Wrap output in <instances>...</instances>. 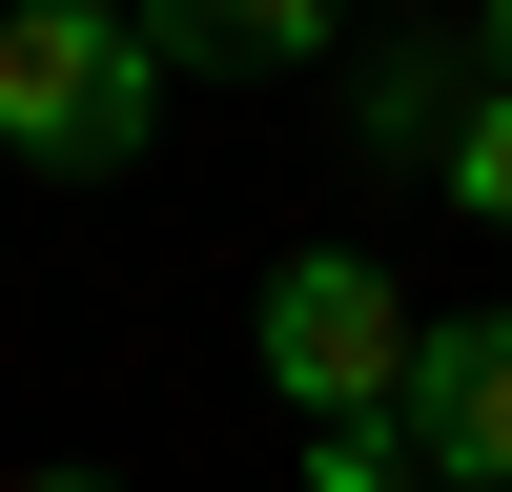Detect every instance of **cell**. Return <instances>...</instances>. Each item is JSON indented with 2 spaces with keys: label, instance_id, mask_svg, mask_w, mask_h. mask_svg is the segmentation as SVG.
<instances>
[{
  "label": "cell",
  "instance_id": "8992f818",
  "mask_svg": "<svg viewBox=\"0 0 512 492\" xmlns=\"http://www.w3.org/2000/svg\"><path fill=\"white\" fill-rule=\"evenodd\" d=\"M308 492H451L410 431H308Z\"/></svg>",
  "mask_w": 512,
  "mask_h": 492
},
{
  "label": "cell",
  "instance_id": "5b68a950",
  "mask_svg": "<svg viewBox=\"0 0 512 492\" xmlns=\"http://www.w3.org/2000/svg\"><path fill=\"white\" fill-rule=\"evenodd\" d=\"M144 41L164 62H349V0H144Z\"/></svg>",
  "mask_w": 512,
  "mask_h": 492
},
{
  "label": "cell",
  "instance_id": "6da1fadb",
  "mask_svg": "<svg viewBox=\"0 0 512 492\" xmlns=\"http://www.w3.org/2000/svg\"><path fill=\"white\" fill-rule=\"evenodd\" d=\"M144 144H164V41H144V0H21V21H0V164L123 185Z\"/></svg>",
  "mask_w": 512,
  "mask_h": 492
},
{
  "label": "cell",
  "instance_id": "7a4b0ae2",
  "mask_svg": "<svg viewBox=\"0 0 512 492\" xmlns=\"http://www.w3.org/2000/svg\"><path fill=\"white\" fill-rule=\"evenodd\" d=\"M410 349H431V308H410L369 246H287V267L246 287V369H267L308 431H390V410H410Z\"/></svg>",
  "mask_w": 512,
  "mask_h": 492
},
{
  "label": "cell",
  "instance_id": "9c48e42d",
  "mask_svg": "<svg viewBox=\"0 0 512 492\" xmlns=\"http://www.w3.org/2000/svg\"><path fill=\"white\" fill-rule=\"evenodd\" d=\"M0 492H123V472H0Z\"/></svg>",
  "mask_w": 512,
  "mask_h": 492
},
{
  "label": "cell",
  "instance_id": "ba28073f",
  "mask_svg": "<svg viewBox=\"0 0 512 492\" xmlns=\"http://www.w3.org/2000/svg\"><path fill=\"white\" fill-rule=\"evenodd\" d=\"M472 62H492V82H512V0H472Z\"/></svg>",
  "mask_w": 512,
  "mask_h": 492
},
{
  "label": "cell",
  "instance_id": "52a82bcc",
  "mask_svg": "<svg viewBox=\"0 0 512 492\" xmlns=\"http://www.w3.org/2000/svg\"><path fill=\"white\" fill-rule=\"evenodd\" d=\"M431 185H451V205H472V226H512V82H492V103H472V123H451V164H431Z\"/></svg>",
  "mask_w": 512,
  "mask_h": 492
},
{
  "label": "cell",
  "instance_id": "3957f363",
  "mask_svg": "<svg viewBox=\"0 0 512 492\" xmlns=\"http://www.w3.org/2000/svg\"><path fill=\"white\" fill-rule=\"evenodd\" d=\"M410 451H431L451 492H512V308H451L431 349H410Z\"/></svg>",
  "mask_w": 512,
  "mask_h": 492
},
{
  "label": "cell",
  "instance_id": "277c9868",
  "mask_svg": "<svg viewBox=\"0 0 512 492\" xmlns=\"http://www.w3.org/2000/svg\"><path fill=\"white\" fill-rule=\"evenodd\" d=\"M492 103V62L472 41H369V82H349V144L369 164H451V123Z\"/></svg>",
  "mask_w": 512,
  "mask_h": 492
},
{
  "label": "cell",
  "instance_id": "30bf717a",
  "mask_svg": "<svg viewBox=\"0 0 512 492\" xmlns=\"http://www.w3.org/2000/svg\"><path fill=\"white\" fill-rule=\"evenodd\" d=\"M0 21H21V0H0Z\"/></svg>",
  "mask_w": 512,
  "mask_h": 492
}]
</instances>
